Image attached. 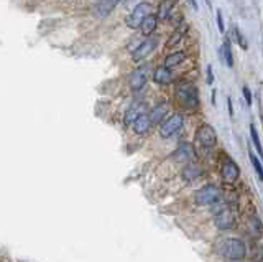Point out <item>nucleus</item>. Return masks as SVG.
I'll list each match as a JSON object with an SVG mask.
<instances>
[{
	"instance_id": "nucleus-1",
	"label": "nucleus",
	"mask_w": 263,
	"mask_h": 262,
	"mask_svg": "<svg viewBox=\"0 0 263 262\" xmlns=\"http://www.w3.org/2000/svg\"><path fill=\"white\" fill-rule=\"evenodd\" d=\"M176 99L184 109H196L199 106V92L192 83L183 81L176 86Z\"/></svg>"
},
{
	"instance_id": "nucleus-2",
	"label": "nucleus",
	"mask_w": 263,
	"mask_h": 262,
	"mask_svg": "<svg viewBox=\"0 0 263 262\" xmlns=\"http://www.w3.org/2000/svg\"><path fill=\"white\" fill-rule=\"evenodd\" d=\"M219 252L225 257V259L242 261L243 257L247 256V246L242 239H237V237H227V239L220 241Z\"/></svg>"
},
{
	"instance_id": "nucleus-3",
	"label": "nucleus",
	"mask_w": 263,
	"mask_h": 262,
	"mask_svg": "<svg viewBox=\"0 0 263 262\" xmlns=\"http://www.w3.org/2000/svg\"><path fill=\"white\" fill-rule=\"evenodd\" d=\"M222 198V191L214 185H206L194 193V203L197 206H209V204L219 203Z\"/></svg>"
},
{
	"instance_id": "nucleus-4",
	"label": "nucleus",
	"mask_w": 263,
	"mask_h": 262,
	"mask_svg": "<svg viewBox=\"0 0 263 262\" xmlns=\"http://www.w3.org/2000/svg\"><path fill=\"white\" fill-rule=\"evenodd\" d=\"M152 12H153L152 3L140 2L138 5L129 13V17L125 18V25L129 28H132V30H135V28L140 27V23H142L145 18H147L148 15H152Z\"/></svg>"
},
{
	"instance_id": "nucleus-5",
	"label": "nucleus",
	"mask_w": 263,
	"mask_h": 262,
	"mask_svg": "<svg viewBox=\"0 0 263 262\" xmlns=\"http://www.w3.org/2000/svg\"><path fill=\"white\" fill-rule=\"evenodd\" d=\"M183 124H184V117L181 114H173L168 119H164L161 125H159V135L163 139L171 137V135H175L183 127Z\"/></svg>"
},
{
	"instance_id": "nucleus-6",
	"label": "nucleus",
	"mask_w": 263,
	"mask_h": 262,
	"mask_svg": "<svg viewBox=\"0 0 263 262\" xmlns=\"http://www.w3.org/2000/svg\"><path fill=\"white\" fill-rule=\"evenodd\" d=\"M150 76V64H142L129 74V86L133 91H140L147 84Z\"/></svg>"
},
{
	"instance_id": "nucleus-7",
	"label": "nucleus",
	"mask_w": 263,
	"mask_h": 262,
	"mask_svg": "<svg viewBox=\"0 0 263 262\" xmlns=\"http://www.w3.org/2000/svg\"><path fill=\"white\" fill-rule=\"evenodd\" d=\"M214 223L220 231H229V229H232L236 226V216H234V213L230 211L229 208H222L215 211Z\"/></svg>"
},
{
	"instance_id": "nucleus-8",
	"label": "nucleus",
	"mask_w": 263,
	"mask_h": 262,
	"mask_svg": "<svg viewBox=\"0 0 263 262\" xmlns=\"http://www.w3.org/2000/svg\"><path fill=\"white\" fill-rule=\"evenodd\" d=\"M197 140L203 144V147L206 148H212L215 142H217V134H215V129L209 124H203L197 129Z\"/></svg>"
},
{
	"instance_id": "nucleus-9",
	"label": "nucleus",
	"mask_w": 263,
	"mask_h": 262,
	"mask_svg": "<svg viewBox=\"0 0 263 262\" xmlns=\"http://www.w3.org/2000/svg\"><path fill=\"white\" fill-rule=\"evenodd\" d=\"M155 48H157V38L150 36V38L145 40L142 45H138V48L132 53V58H133V61H142V59L147 58Z\"/></svg>"
},
{
	"instance_id": "nucleus-10",
	"label": "nucleus",
	"mask_w": 263,
	"mask_h": 262,
	"mask_svg": "<svg viewBox=\"0 0 263 262\" xmlns=\"http://www.w3.org/2000/svg\"><path fill=\"white\" fill-rule=\"evenodd\" d=\"M240 176V168L237 167L236 162L227 160L222 165V178L227 181V183H236Z\"/></svg>"
},
{
	"instance_id": "nucleus-11",
	"label": "nucleus",
	"mask_w": 263,
	"mask_h": 262,
	"mask_svg": "<svg viewBox=\"0 0 263 262\" xmlns=\"http://www.w3.org/2000/svg\"><path fill=\"white\" fill-rule=\"evenodd\" d=\"M122 0H99V3L94 7V15L99 18H104L110 15V12L119 5Z\"/></svg>"
},
{
	"instance_id": "nucleus-12",
	"label": "nucleus",
	"mask_w": 263,
	"mask_h": 262,
	"mask_svg": "<svg viewBox=\"0 0 263 262\" xmlns=\"http://www.w3.org/2000/svg\"><path fill=\"white\" fill-rule=\"evenodd\" d=\"M132 127H133L135 134L145 135L150 130V127H152V120H150V116L147 114V112H145V114H142V116H138V117L133 120Z\"/></svg>"
},
{
	"instance_id": "nucleus-13",
	"label": "nucleus",
	"mask_w": 263,
	"mask_h": 262,
	"mask_svg": "<svg viewBox=\"0 0 263 262\" xmlns=\"http://www.w3.org/2000/svg\"><path fill=\"white\" fill-rule=\"evenodd\" d=\"M187 28H189V27H187V23H181V25L178 27L176 30L171 33L170 38L166 40V45H164V48L170 50V48H173V46H176L178 43H180L181 38H183V36H184V33L187 31Z\"/></svg>"
},
{
	"instance_id": "nucleus-14",
	"label": "nucleus",
	"mask_w": 263,
	"mask_h": 262,
	"mask_svg": "<svg viewBox=\"0 0 263 262\" xmlns=\"http://www.w3.org/2000/svg\"><path fill=\"white\" fill-rule=\"evenodd\" d=\"M145 112H147V106H145L143 102L133 104L129 111L125 112V124H127V125H132V124H133V120L137 119L138 116L145 114Z\"/></svg>"
},
{
	"instance_id": "nucleus-15",
	"label": "nucleus",
	"mask_w": 263,
	"mask_h": 262,
	"mask_svg": "<svg viewBox=\"0 0 263 262\" xmlns=\"http://www.w3.org/2000/svg\"><path fill=\"white\" fill-rule=\"evenodd\" d=\"M153 81L157 84H170L173 81L171 69H168L164 66L157 68V69H155V73H153Z\"/></svg>"
},
{
	"instance_id": "nucleus-16",
	"label": "nucleus",
	"mask_w": 263,
	"mask_h": 262,
	"mask_svg": "<svg viewBox=\"0 0 263 262\" xmlns=\"http://www.w3.org/2000/svg\"><path fill=\"white\" fill-rule=\"evenodd\" d=\"M178 3V0H161L158 5V12H157V18L159 20H164V18H168L171 15L173 8Z\"/></svg>"
},
{
	"instance_id": "nucleus-17",
	"label": "nucleus",
	"mask_w": 263,
	"mask_h": 262,
	"mask_svg": "<svg viewBox=\"0 0 263 262\" xmlns=\"http://www.w3.org/2000/svg\"><path fill=\"white\" fill-rule=\"evenodd\" d=\"M157 23H158V18H157V15H153L152 13V15H148L142 23H140L138 28L145 36H150L155 30H157Z\"/></svg>"
},
{
	"instance_id": "nucleus-18",
	"label": "nucleus",
	"mask_w": 263,
	"mask_h": 262,
	"mask_svg": "<svg viewBox=\"0 0 263 262\" xmlns=\"http://www.w3.org/2000/svg\"><path fill=\"white\" fill-rule=\"evenodd\" d=\"M166 112H168V104H166V102H161V104L155 106L152 109V112L148 114L152 124H157V122H159V120H163L164 116H166Z\"/></svg>"
},
{
	"instance_id": "nucleus-19",
	"label": "nucleus",
	"mask_w": 263,
	"mask_h": 262,
	"mask_svg": "<svg viewBox=\"0 0 263 262\" xmlns=\"http://www.w3.org/2000/svg\"><path fill=\"white\" fill-rule=\"evenodd\" d=\"M184 58H186V55L183 53V51H175V53L168 55L166 58H164V68H168V69L175 68L184 61Z\"/></svg>"
},
{
	"instance_id": "nucleus-20",
	"label": "nucleus",
	"mask_w": 263,
	"mask_h": 262,
	"mask_svg": "<svg viewBox=\"0 0 263 262\" xmlns=\"http://www.w3.org/2000/svg\"><path fill=\"white\" fill-rule=\"evenodd\" d=\"M220 51H222V59H224V63L227 64L229 68H232V66H234V56H232V48H230V40H229V38L224 40Z\"/></svg>"
},
{
	"instance_id": "nucleus-21",
	"label": "nucleus",
	"mask_w": 263,
	"mask_h": 262,
	"mask_svg": "<svg viewBox=\"0 0 263 262\" xmlns=\"http://www.w3.org/2000/svg\"><path fill=\"white\" fill-rule=\"evenodd\" d=\"M184 178L186 180H194L197 178V176H201V168H197L194 165H189V167H186L184 168Z\"/></svg>"
},
{
	"instance_id": "nucleus-22",
	"label": "nucleus",
	"mask_w": 263,
	"mask_h": 262,
	"mask_svg": "<svg viewBox=\"0 0 263 262\" xmlns=\"http://www.w3.org/2000/svg\"><path fill=\"white\" fill-rule=\"evenodd\" d=\"M250 137L253 140V145H255V148L258 150V153H262V144H260V139H258L257 129H255V125H253V124H250Z\"/></svg>"
},
{
	"instance_id": "nucleus-23",
	"label": "nucleus",
	"mask_w": 263,
	"mask_h": 262,
	"mask_svg": "<svg viewBox=\"0 0 263 262\" xmlns=\"http://www.w3.org/2000/svg\"><path fill=\"white\" fill-rule=\"evenodd\" d=\"M248 157H250V162H252V165H253V168H255V172H257V175H258V178H262V173H263V170H262V163H260V160L253 155L252 152H248Z\"/></svg>"
},
{
	"instance_id": "nucleus-24",
	"label": "nucleus",
	"mask_w": 263,
	"mask_h": 262,
	"mask_svg": "<svg viewBox=\"0 0 263 262\" xmlns=\"http://www.w3.org/2000/svg\"><path fill=\"white\" fill-rule=\"evenodd\" d=\"M234 35H236V40H237V43H240L242 45V48L243 50H247V41L243 40V36H242V33H240V30H238L237 27H234Z\"/></svg>"
},
{
	"instance_id": "nucleus-25",
	"label": "nucleus",
	"mask_w": 263,
	"mask_h": 262,
	"mask_svg": "<svg viewBox=\"0 0 263 262\" xmlns=\"http://www.w3.org/2000/svg\"><path fill=\"white\" fill-rule=\"evenodd\" d=\"M242 92H243V97H245V102H247V106H252V91L248 89L247 86H243V89H242Z\"/></svg>"
},
{
	"instance_id": "nucleus-26",
	"label": "nucleus",
	"mask_w": 263,
	"mask_h": 262,
	"mask_svg": "<svg viewBox=\"0 0 263 262\" xmlns=\"http://www.w3.org/2000/svg\"><path fill=\"white\" fill-rule=\"evenodd\" d=\"M215 17H217V27H219V31H220V33H224L225 27H224V20H222V13H220V10H217V13H215Z\"/></svg>"
},
{
	"instance_id": "nucleus-27",
	"label": "nucleus",
	"mask_w": 263,
	"mask_h": 262,
	"mask_svg": "<svg viewBox=\"0 0 263 262\" xmlns=\"http://www.w3.org/2000/svg\"><path fill=\"white\" fill-rule=\"evenodd\" d=\"M214 83V73H212V66H208V84Z\"/></svg>"
},
{
	"instance_id": "nucleus-28",
	"label": "nucleus",
	"mask_w": 263,
	"mask_h": 262,
	"mask_svg": "<svg viewBox=\"0 0 263 262\" xmlns=\"http://www.w3.org/2000/svg\"><path fill=\"white\" fill-rule=\"evenodd\" d=\"M227 106H229V114L234 116V107H232V99L230 97H227Z\"/></svg>"
},
{
	"instance_id": "nucleus-29",
	"label": "nucleus",
	"mask_w": 263,
	"mask_h": 262,
	"mask_svg": "<svg viewBox=\"0 0 263 262\" xmlns=\"http://www.w3.org/2000/svg\"><path fill=\"white\" fill-rule=\"evenodd\" d=\"M189 2H191L192 8H197V2H196V0H189Z\"/></svg>"
},
{
	"instance_id": "nucleus-30",
	"label": "nucleus",
	"mask_w": 263,
	"mask_h": 262,
	"mask_svg": "<svg viewBox=\"0 0 263 262\" xmlns=\"http://www.w3.org/2000/svg\"><path fill=\"white\" fill-rule=\"evenodd\" d=\"M210 101H212V104H215V91H212V96H210Z\"/></svg>"
}]
</instances>
